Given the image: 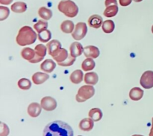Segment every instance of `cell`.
<instances>
[{
  "label": "cell",
  "instance_id": "obj_1",
  "mask_svg": "<svg viewBox=\"0 0 153 136\" xmlns=\"http://www.w3.org/2000/svg\"><path fill=\"white\" fill-rule=\"evenodd\" d=\"M43 136H73V130L68 124L55 121L46 125Z\"/></svg>",
  "mask_w": 153,
  "mask_h": 136
},
{
  "label": "cell",
  "instance_id": "obj_2",
  "mask_svg": "<svg viewBox=\"0 0 153 136\" xmlns=\"http://www.w3.org/2000/svg\"><path fill=\"white\" fill-rule=\"evenodd\" d=\"M38 36L35 31L29 26H23L19 29L16 36V41L19 46H25L35 43Z\"/></svg>",
  "mask_w": 153,
  "mask_h": 136
},
{
  "label": "cell",
  "instance_id": "obj_3",
  "mask_svg": "<svg viewBox=\"0 0 153 136\" xmlns=\"http://www.w3.org/2000/svg\"><path fill=\"white\" fill-rule=\"evenodd\" d=\"M58 9L60 12L64 13L66 16L73 18L77 16L79 13V7L74 1L71 0H62L58 5Z\"/></svg>",
  "mask_w": 153,
  "mask_h": 136
},
{
  "label": "cell",
  "instance_id": "obj_4",
  "mask_svg": "<svg viewBox=\"0 0 153 136\" xmlns=\"http://www.w3.org/2000/svg\"><path fill=\"white\" fill-rule=\"evenodd\" d=\"M94 94H95V89L94 86L86 85L79 88L76 96V99L79 103L85 102L88 99L92 98Z\"/></svg>",
  "mask_w": 153,
  "mask_h": 136
},
{
  "label": "cell",
  "instance_id": "obj_5",
  "mask_svg": "<svg viewBox=\"0 0 153 136\" xmlns=\"http://www.w3.org/2000/svg\"><path fill=\"white\" fill-rule=\"evenodd\" d=\"M88 27L85 22H78L75 26V29L72 33V37L76 40H81L86 36Z\"/></svg>",
  "mask_w": 153,
  "mask_h": 136
},
{
  "label": "cell",
  "instance_id": "obj_6",
  "mask_svg": "<svg viewBox=\"0 0 153 136\" xmlns=\"http://www.w3.org/2000/svg\"><path fill=\"white\" fill-rule=\"evenodd\" d=\"M140 85L144 89H149L153 87V71H146L142 74L140 80Z\"/></svg>",
  "mask_w": 153,
  "mask_h": 136
},
{
  "label": "cell",
  "instance_id": "obj_7",
  "mask_svg": "<svg viewBox=\"0 0 153 136\" xmlns=\"http://www.w3.org/2000/svg\"><path fill=\"white\" fill-rule=\"evenodd\" d=\"M40 105L42 108L46 111H53L57 107V102L55 99L49 96L44 97L41 99L40 101Z\"/></svg>",
  "mask_w": 153,
  "mask_h": 136
},
{
  "label": "cell",
  "instance_id": "obj_8",
  "mask_svg": "<svg viewBox=\"0 0 153 136\" xmlns=\"http://www.w3.org/2000/svg\"><path fill=\"white\" fill-rule=\"evenodd\" d=\"M46 46H45L43 44H39L35 46L34 50H35V57H34V60H31V63H36V62H39L43 60L46 54V50H47Z\"/></svg>",
  "mask_w": 153,
  "mask_h": 136
},
{
  "label": "cell",
  "instance_id": "obj_9",
  "mask_svg": "<svg viewBox=\"0 0 153 136\" xmlns=\"http://www.w3.org/2000/svg\"><path fill=\"white\" fill-rule=\"evenodd\" d=\"M46 48L48 49V53H49V54L51 55L52 57H54L61 51V44L58 40H53L47 43Z\"/></svg>",
  "mask_w": 153,
  "mask_h": 136
},
{
  "label": "cell",
  "instance_id": "obj_10",
  "mask_svg": "<svg viewBox=\"0 0 153 136\" xmlns=\"http://www.w3.org/2000/svg\"><path fill=\"white\" fill-rule=\"evenodd\" d=\"M100 50L94 46H88L84 48V55L87 58H97L100 56Z\"/></svg>",
  "mask_w": 153,
  "mask_h": 136
},
{
  "label": "cell",
  "instance_id": "obj_11",
  "mask_svg": "<svg viewBox=\"0 0 153 136\" xmlns=\"http://www.w3.org/2000/svg\"><path fill=\"white\" fill-rule=\"evenodd\" d=\"M70 55L73 57H77L80 56L84 52L83 46L81 43H78V42H74L70 45Z\"/></svg>",
  "mask_w": 153,
  "mask_h": 136
},
{
  "label": "cell",
  "instance_id": "obj_12",
  "mask_svg": "<svg viewBox=\"0 0 153 136\" xmlns=\"http://www.w3.org/2000/svg\"><path fill=\"white\" fill-rule=\"evenodd\" d=\"M41 105L37 103H31L28 107V114L32 118H37L41 113Z\"/></svg>",
  "mask_w": 153,
  "mask_h": 136
},
{
  "label": "cell",
  "instance_id": "obj_13",
  "mask_svg": "<svg viewBox=\"0 0 153 136\" xmlns=\"http://www.w3.org/2000/svg\"><path fill=\"white\" fill-rule=\"evenodd\" d=\"M56 67V63L52 60L47 59L40 64V69L46 73H51Z\"/></svg>",
  "mask_w": 153,
  "mask_h": 136
},
{
  "label": "cell",
  "instance_id": "obj_14",
  "mask_svg": "<svg viewBox=\"0 0 153 136\" xmlns=\"http://www.w3.org/2000/svg\"><path fill=\"white\" fill-rule=\"evenodd\" d=\"M102 18L101 16L97 14L92 15L88 19V24L91 27L94 28H99L102 25Z\"/></svg>",
  "mask_w": 153,
  "mask_h": 136
},
{
  "label": "cell",
  "instance_id": "obj_15",
  "mask_svg": "<svg viewBox=\"0 0 153 136\" xmlns=\"http://www.w3.org/2000/svg\"><path fill=\"white\" fill-rule=\"evenodd\" d=\"M94 121L89 118H84L79 123V128L81 130L89 132L94 128Z\"/></svg>",
  "mask_w": 153,
  "mask_h": 136
},
{
  "label": "cell",
  "instance_id": "obj_16",
  "mask_svg": "<svg viewBox=\"0 0 153 136\" xmlns=\"http://www.w3.org/2000/svg\"><path fill=\"white\" fill-rule=\"evenodd\" d=\"M49 78V76L48 74L42 72H36L33 74L32 80L33 83L36 85H40L46 82Z\"/></svg>",
  "mask_w": 153,
  "mask_h": 136
},
{
  "label": "cell",
  "instance_id": "obj_17",
  "mask_svg": "<svg viewBox=\"0 0 153 136\" xmlns=\"http://www.w3.org/2000/svg\"><path fill=\"white\" fill-rule=\"evenodd\" d=\"M143 91L139 87H134L130 90L129 98L132 101H140L143 96Z\"/></svg>",
  "mask_w": 153,
  "mask_h": 136
},
{
  "label": "cell",
  "instance_id": "obj_18",
  "mask_svg": "<svg viewBox=\"0 0 153 136\" xmlns=\"http://www.w3.org/2000/svg\"><path fill=\"white\" fill-rule=\"evenodd\" d=\"M84 80L88 85H96L98 83L99 77L96 72H88L85 74Z\"/></svg>",
  "mask_w": 153,
  "mask_h": 136
},
{
  "label": "cell",
  "instance_id": "obj_19",
  "mask_svg": "<svg viewBox=\"0 0 153 136\" xmlns=\"http://www.w3.org/2000/svg\"><path fill=\"white\" fill-rule=\"evenodd\" d=\"M21 56L24 60H26L28 62H31L35 57V50L31 49V48H25L21 51Z\"/></svg>",
  "mask_w": 153,
  "mask_h": 136
},
{
  "label": "cell",
  "instance_id": "obj_20",
  "mask_svg": "<svg viewBox=\"0 0 153 136\" xmlns=\"http://www.w3.org/2000/svg\"><path fill=\"white\" fill-rule=\"evenodd\" d=\"M84 74L82 70H76L70 74V81L74 84H79L83 80Z\"/></svg>",
  "mask_w": 153,
  "mask_h": 136
},
{
  "label": "cell",
  "instance_id": "obj_21",
  "mask_svg": "<svg viewBox=\"0 0 153 136\" xmlns=\"http://www.w3.org/2000/svg\"><path fill=\"white\" fill-rule=\"evenodd\" d=\"M75 29V25L72 21L65 20L61 23V30L65 34H71Z\"/></svg>",
  "mask_w": 153,
  "mask_h": 136
},
{
  "label": "cell",
  "instance_id": "obj_22",
  "mask_svg": "<svg viewBox=\"0 0 153 136\" xmlns=\"http://www.w3.org/2000/svg\"><path fill=\"white\" fill-rule=\"evenodd\" d=\"M10 8H11L12 11L14 12V13H24L27 10V4L25 2H22V1H17V2L12 4Z\"/></svg>",
  "mask_w": 153,
  "mask_h": 136
},
{
  "label": "cell",
  "instance_id": "obj_23",
  "mask_svg": "<svg viewBox=\"0 0 153 136\" xmlns=\"http://www.w3.org/2000/svg\"><path fill=\"white\" fill-rule=\"evenodd\" d=\"M88 115L94 121H99L102 118V112L99 108L91 109L88 113Z\"/></svg>",
  "mask_w": 153,
  "mask_h": 136
},
{
  "label": "cell",
  "instance_id": "obj_24",
  "mask_svg": "<svg viewBox=\"0 0 153 136\" xmlns=\"http://www.w3.org/2000/svg\"><path fill=\"white\" fill-rule=\"evenodd\" d=\"M118 5H111L106 7L105 10L104 11V16L106 17H114V16H116L118 13Z\"/></svg>",
  "mask_w": 153,
  "mask_h": 136
},
{
  "label": "cell",
  "instance_id": "obj_25",
  "mask_svg": "<svg viewBox=\"0 0 153 136\" xmlns=\"http://www.w3.org/2000/svg\"><path fill=\"white\" fill-rule=\"evenodd\" d=\"M96 63L92 58H87L82 62V68L85 71H91L95 67Z\"/></svg>",
  "mask_w": 153,
  "mask_h": 136
},
{
  "label": "cell",
  "instance_id": "obj_26",
  "mask_svg": "<svg viewBox=\"0 0 153 136\" xmlns=\"http://www.w3.org/2000/svg\"><path fill=\"white\" fill-rule=\"evenodd\" d=\"M38 14L44 20H49L52 18V12L50 9L46 7H41L38 10Z\"/></svg>",
  "mask_w": 153,
  "mask_h": 136
},
{
  "label": "cell",
  "instance_id": "obj_27",
  "mask_svg": "<svg viewBox=\"0 0 153 136\" xmlns=\"http://www.w3.org/2000/svg\"><path fill=\"white\" fill-rule=\"evenodd\" d=\"M102 31H104L106 34H111L114 31L115 28V25L114 22L112 20H105L103 22L102 25Z\"/></svg>",
  "mask_w": 153,
  "mask_h": 136
},
{
  "label": "cell",
  "instance_id": "obj_28",
  "mask_svg": "<svg viewBox=\"0 0 153 136\" xmlns=\"http://www.w3.org/2000/svg\"><path fill=\"white\" fill-rule=\"evenodd\" d=\"M68 57H69L68 51H67L66 49H61V51L58 52V54H57L55 57H54L53 58L54 60H55L58 63V62H64V60H66L68 58Z\"/></svg>",
  "mask_w": 153,
  "mask_h": 136
},
{
  "label": "cell",
  "instance_id": "obj_29",
  "mask_svg": "<svg viewBox=\"0 0 153 136\" xmlns=\"http://www.w3.org/2000/svg\"><path fill=\"white\" fill-rule=\"evenodd\" d=\"M38 39L42 43H48L52 38V34L49 30H45L42 32L38 33Z\"/></svg>",
  "mask_w": 153,
  "mask_h": 136
},
{
  "label": "cell",
  "instance_id": "obj_30",
  "mask_svg": "<svg viewBox=\"0 0 153 136\" xmlns=\"http://www.w3.org/2000/svg\"><path fill=\"white\" fill-rule=\"evenodd\" d=\"M18 87L22 90H28L31 86V83L28 79L21 78L17 83Z\"/></svg>",
  "mask_w": 153,
  "mask_h": 136
},
{
  "label": "cell",
  "instance_id": "obj_31",
  "mask_svg": "<svg viewBox=\"0 0 153 136\" xmlns=\"http://www.w3.org/2000/svg\"><path fill=\"white\" fill-rule=\"evenodd\" d=\"M47 28L48 22L45 20H39L34 25V28L37 33H40L45 30H47Z\"/></svg>",
  "mask_w": 153,
  "mask_h": 136
},
{
  "label": "cell",
  "instance_id": "obj_32",
  "mask_svg": "<svg viewBox=\"0 0 153 136\" xmlns=\"http://www.w3.org/2000/svg\"><path fill=\"white\" fill-rule=\"evenodd\" d=\"M10 13V10L7 7L4 6H0V20L3 21L7 19Z\"/></svg>",
  "mask_w": 153,
  "mask_h": 136
},
{
  "label": "cell",
  "instance_id": "obj_33",
  "mask_svg": "<svg viewBox=\"0 0 153 136\" xmlns=\"http://www.w3.org/2000/svg\"><path fill=\"white\" fill-rule=\"evenodd\" d=\"M75 61H76V57H72L71 55H69L68 58H67L66 60H64V62H58V65H61V66H64V67L70 66V65H72L73 63H74Z\"/></svg>",
  "mask_w": 153,
  "mask_h": 136
},
{
  "label": "cell",
  "instance_id": "obj_34",
  "mask_svg": "<svg viewBox=\"0 0 153 136\" xmlns=\"http://www.w3.org/2000/svg\"><path fill=\"white\" fill-rule=\"evenodd\" d=\"M9 134V129L5 124L1 123V132H0V136H7Z\"/></svg>",
  "mask_w": 153,
  "mask_h": 136
},
{
  "label": "cell",
  "instance_id": "obj_35",
  "mask_svg": "<svg viewBox=\"0 0 153 136\" xmlns=\"http://www.w3.org/2000/svg\"><path fill=\"white\" fill-rule=\"evenodd\" d=\"M105 4L106 7L111 5H118L117 1V0H105Z\"/></svg>",
  "mask_w": 153,
  "mask_h": 136
},
{
  "label": "cell",
  "instance_id": "obj_36",
  "mask_svg": "<svg viewBox=\"0 0 153 136\" xmlns=\"http://www.w3.org/2000/svg\"><path fill=\"white\" fill-rule=\"evenodd\" d=\"M119 2H120V4L121 6L126 7V6H128L131 4V0H120Z\"/></svg>",
  "mask_w": 153,
  "mask_h": 136
},
{
  "label": "cell",
  "instance_id": "obj_37",
  "mask_svg": "<svg viewBox=\"0 0 153 136\" xmlns=\"http://www.w3.org/2000/svg\"><path fill=\"white\" fill-rule=\"evenodd\" d=\"M12 1H13V0H0V3L1 4H6V5L11 4Z\"/></svg>",
  "mask_w": 153,
  "mask_h": 136
},
{
  "label": "cell",
  "instance_id": "obj_38",
  "mask_svg": "<svg viewBox=\"0 0 153 136\" xmlns=\"http://www.w3.org/2000/svg\"><path fill=\"white\" fill-rule=\"evenodd\" d=\"M149 136H153V124H152V128L150 129V132H149Z\"/></svg>",
  "mask_w": 153,
  "mask_h": 136
},
{
  "label": "cell",
  "instance_id": "obj_39",
  "mask_svg": "<svg viewBox=\"0 0 153 136\" xmlns=\"http://www.w3.org/2000/svg\"><path fill=\"white\" fill-rule=\"evenodd\" d=\"M134 1H135V2H140V1H142L143 0H133Z\"/></svg>",
  "mask_w": 153,
  "mask_h": 136
},
{
  "label": "cell",
  "instance_id": "obj_40",
  "mask_svg": "<svg viewBox=\"0 0 153 136\" xmlns=\"http://www.w3.org/2000/svg\"><path fill=\"white\" fill-rule=\"evenodd\" d=\"M132 136H143V135H134Z\"/></svg>",
  "mask_w": 153,
  "mask_h": 136
},
{
  "label": "cell",
  "instance_id": "obj_41",
  "mask_svg": "<svg viewBox=\"0 0 153 136\" xmlns=\"http://www.w3.org/2000/svg\"><path fill=\"white\" fill-rule=\"evenodd\" d=\"M152 34H153V25H152Z\"/></svg>",
  "mask_w": 153,
  "mask_h": 136
},
{
  "label": "cell",
  "instance_id": "obj_42",
  "mask_svg": "<svg viewBox=\"0 0 153 136\" xmlns=\"http://www.w3.org/2000/svg\"><path fill=\"white\" fill-rule=\"evenodd\" d=\"M79 136H82V135H79Z\"/></svg>",
  "mask_w": 153,
  "mask_h": 136
}]
</instances>
